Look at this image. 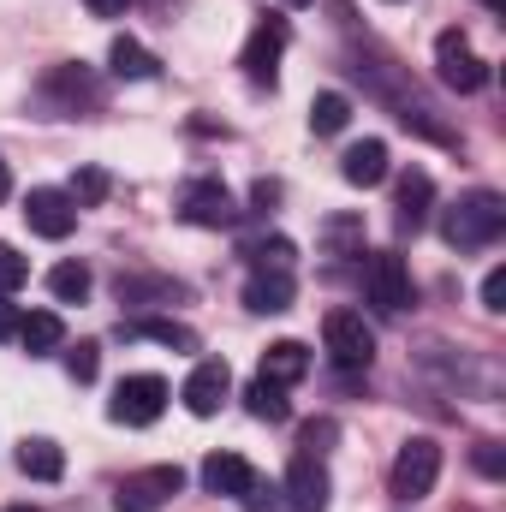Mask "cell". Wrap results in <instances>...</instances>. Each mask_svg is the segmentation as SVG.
Instances as JSON below:
<instances>
[{"label":"cell","mask_w":506,"mask_h":512,"mask_svg":"<svg viewBox=\"0 0 506 512\" xmlns=\"http://www.w3.org/2000/svg\"><path fill=\"white\" fill-rule=\"evenodd\" d=\"M441 233H447L453 251H483V245H495L506 233V203L495 191H471V197H459V203L447 209Z\"/></svg>","instance_id":"cell-1"},{"label":"cell","mask_w":506,"mask_h":512,"mask_svg":"<svg viewBox=\"0 0 506 512\" xmlns=\"http://www.w3.org/2000/svg\"><path fill=\"white\" fill-rule=\"evenodd\" d=\"M441 477V447L429 435H411L399 453H393V471H387V495L393 501H423Z\"/></svg>","instance_id":"cell-2"},{"label":"cell","mask_w":506,"mask_h":512,"mask_svg":"<svg viewBox=\"0 0 506 512\" xmlns=\"http://www.w3.org/2000/svg\"><path fill=\"white\" fill-rule=\"evenodd\" d=\"M322 346L340 370H370L376 358V328L358 316V310H328L322 316Z\"/></svg>","instance_id":"cell-3"},{"label":"cell","mask_w":506,"mask_h":512,"mask_svg":"<svg viewBox=\"0 0 506 512\" xmlns=\"http://www.w3.org/2000/svg\"><path fill=\"white\" fill-rule=\"evenodd\" d=\"M435 78H441L447 90H459V96H477V90L489 84V66L477 60V48H471L459 30H441V36H435Z\"/></svg>","instance_id":"cell-4"},{"label":"cell","mask_w":506,"mask_h":512,"mask_svg":"<svg viewBox=\"0 0 506 512\" xmlns=\"http://www.w3.org/2000/svg\"><path fill=\"white\" fill-rule=\"evenodd\" d=\"M185 489V471L179 465H149V471H131L120 477V489H114V507L120 512H161L173 495Z\"/></svg>","instance_id":"cell-5"},{"label":"cell","mask_w":506,"mask_h":512,"mask_svg":"<svg viewBox=\"0 0 506 512\" xmlns=\"http://www.w3.org/2000/svg\"><path fill=\"white\" fill-rule=\"evenodd\" d=\"M364 298L376 304L381 316H399L411 304V268L399 251H376L364 262Z\"/></svg>","instance_id":"cell-6"},{"label":"cell","mask_w":506,"mask_h":512,"mask_svg":"<svg viewBox=\"0 0 506 512\" xmlns=\"http://www.w3.org/2000/svg\"><path fill=\"white\" fill-rule=\"evenodd\" d=\"M161 411H167V382L161 376H126L114 387V405H108V417L126 423V429H149Z\"/></svg>","instance_id":"cell-7"},{"label":"cell","mask_w":506,"mask_h":512,"mask_svg":"<svg viewBox=\"0 0 506 512\" xmlns=\"http://www.w3.org/2000/svg\"><path fill=\"white\" fill-rule=\"evenodd\" d=\"M179 221H185V227H233V221H239L233 191H227L221 179H197V185H185V197H179Z\"/></svg>","instance_id":"cell-8"},{"label":"cell","mask_w":506,"mask_h":512,"mask_svg":"<svg viewBox=\"0 0 506 512\" xmlns=\"http://www.w3.org/2000/svg\"><path fill=\"white\" fill-rule=\"evenodd\" d=\"M24 221H30L36 239H66V233L78 227V203H72L66 191H54V185H36V191L24 197Z\"/></svg>","instance_id":"cell-9"},{"label":"cell","mask_w":506,"mask_h":512,"mask_svg":"<svg viewBox=\"0 0 506 512\" xmlns=\"http://www.w3.org/2000/svg\"><path fill=\"white\" fill-rule=\"evenodd\" d=\"M286 42H292L286 18H262V24H256L251 42H245V78H251V84H274V72H280V54H286Z\"/></svg>","instance_id":"cell-10"},{"label":"cell","mask_w":506,"mask_h":512,"mask_svg":"<svg viewBox=\"0 0 506 512\" xmlns=\"http://www.w3.org/2000/svg\"><path fill=\"white\" fill-rule=\"evenodd\" d=\"M227 387H233V370H227L221 358H203V364L185 376L179 399H185V411H191V417H215V411H221V399H227Z\"/></svg>","instance_id":"cell-11"},{"label":"cell","mask_w":506,"mask_h":512,"mask_svg":"<svg viewBox=\"0 0 506 512\" xmlns=\"http://www.w3.org/2000/svg\"><path fill=\"white\" fill-rule=\"evenodd\" d=\"M286 495H292L298 512H322L328 507V465H322L316 453H298V459L286 465Z\"/></svg>","instance_id":"cell-12"},{"label":"cell","mask_w":506,"mask_h":512,"mask_svg":"<svg viewBox=\"0 0 506 512\" xmlns=\"http://www.w3.org/2000/svg\"><path fill=\"white\" fill-rule=\"evenodd\" d=\"M292 274L286 268H256L251 280H245V304H251L256 316H280V310H292Z\"/></svg>","instance_id":"cell-13"},{"label":"cell","mask_w":506,"mask_h":512,"mask_svg":"<svg viewBox=\"0 0 506 512\" xmlns=\"http://www.w3.org/2000/svg\"><path fill=\"white\" fill-rule=\"evenodd\" d=\"M340 179H346V185H358V191L381 185V179H387V143H381V137L352 143V149L340 155Z\"/></svg>","instance_id":"cell-14"},{"label":"cell","mask_w":506,"mask_h":512,"mask_svg":"<svg viewBox=\"0 0 506 512\" xmlns=\"http://www.w3.org/2000/svg\"><path fill=\"white\" fill-rule=\"evenodd\" d=\"M429 203H435V179L423 173V167H411V173H399V185H393V209H399V227H423V215H429Z\"/></svg>","instance_id":"cell-15"},{"label":"cell","mask_w":506,"mask_h":512,"mask_svg":"<svg viewBox=\"0 0 506 512\" xmlns=\"http://www.w3.org/2000/svg\"><path fill=\"white\" fill-rule=\"evenodd\" d=\"M197 477H203V489H209V495H245V489L256 483V471L239 459V453H209Z\"/></svg>","instance_id":"cell-16"},{"label":"cell","mask_w":506,"mask_h":512,"mask_svg":"<svg viewBox=\"0 0 506 512\" xmlns=\"http://www.w3.org/2000/svg\"><path fill=\"white\" fill-rule=\"evenodd\" d=\"M262 376L280 382V387L304 382V376H310V346H304V340H274V346L262 352Z\"/></svg>","instance_id":"cell-17"},{"label":"cell","mask_w":506,"mask_h":512,"mask_svg":"<svg viewBox=\"0 0 506 512\" xmlns=\"http://www.w3.org/2000/svg\"><path fill=\"white\" fill-rule=\"evenodd\" d=\"M18 471H24V477H36V483H60V471H66V453H60V441H48V435H30V441L18 447Z\"/></svg>","instance_id":"cell-18"},{"label":"cell","mask_w":506,"mask_h":512,"mask_svg":"<svg viewBox=\"0 0 506 512\" xmlns=\"http://www.w3.org/2000/svg\"><path fill=\"white\" fill-rule=\"evenodd\" d=\"M60 340H66V322H60L54 310H30V316L18 322V346H24L30 358H48Z\"/></svg>","instance_id":"cell-19"},{"label":"cell","mask_w":506,"mask_h":512,"mask_svg":"<svg viewBox=\"0 0 506 512\" xmlns=\"http://www.w3.org/2000/svg\"><path fill=\"white\" fill-rule=\"evenodd\" d=\"M126 340H155V346H173V352H197V334L185 322H167V316H137V322H126Z\"/></svg>","instance_id":"cell-20"},{"label":"cell","mask_w":506,"mask_h":512,"mask_svg":"<svg viewBox=\"0 0 506 512\" xmlns=\"http://www.w3.org/2000/svg\"><path fill=\"white\" fill-rule=\"evenodd\" d=\"M108 66H114V78H155L161 72V60L143 48V42H131V36H114V48H108Z\"/></svg>","instance_id":"cell-21"},{"label":"cell","mask_w":506,"mask_h":512,"mask_svg":"<svg viewBox=\"0 0 506 512\" xmlns=\"http://www.w3.org/2000/svg\"><path fill=\"white\" fill-rule=\"evenodd\" d=\"M245 411H251L256 423H286V417H292V405H286V387L268 382V376H256V382L245 387Z\"/></svg>","instance_id":"cell-22"},{"label":"cell","mask_w":506,"mask_h":512,"mask_svg":"<svg viewBox=\"0 0 506 512\" xmlns=\"http://www.w3.org/2000/svg\"><path fill=\"white\" fill-rule=\"evenodd\" d=\"M346 120H352V102H346L340 90H322V96L310 102V131H316V137H334V131H346Z\"/></svg>","instance_id":"cell-23"},{"label":"cell","mask_w":506,"mask_h":512,"mask_svg":"<svg viewBox=\"0 0 506 512\" xmlns=\"http://www.w3.org/2000/svg\"><path fill=\"white\" fill-rule=\"evenodd\" d=\"M48 292H54L60 304H84V298H90V268H84V262H60V268H48Z\"/></svg>","instance_id":"cell-24"},{"label":"cell","mask_w":506,"mask_h":512,"mask_svg":"<svg viewBox=\"0 0 506 512\" xmlns=\"http://www.w3.org/2000/svg\"><path fill=\"white\" fill-rule=\"evenodd\" d=\"M96 370H102V346H96V340H78V346L66 352V376H72V382H96Z\"/></svg>","instance_id":"cell-25"},{"label":"cell","mask_w":506,"mask_h":512,"mask_svg":"<svg viewBox=\"0 0 506 512\" xmlns=\"http://www.w3.org/2000/svg\"><path fill=\"white\" fill-rule=\"evenodd\" d=\"M66 197H72V203H102V197H108V173H102V167H78V179H72Z\"/></svg>","instance_id":"cell-26"},{"label":"cell","mask_w":506,"mask_h":512,"mask_svg":"<svg viewBox=\"0 0 506 512\" xmlns=\"http://www.w3.org/2000/svg\"><path fill=\"white\" fill-rule=\"evenodd\" d=\"M24 280H30V262L12 251V245H0V292H18Z\"/></svg>","instance_id":"cell-27"},{"label":"cell","mask_w":506,"mask_h":512,"mask_svg":"<svg viewBox=\"0 0 506 512\" xmlns=\"http://www.w3.org/2000/svg\"><path fill=\"white\" fill-rule=\"evenodd\" d=\"M245 256H251L256 268H286V262H292V239H262V245H251Z\"/></svg>","instance_id":"cell-28"},{"label":"cell","mask_w":506,"mask_h":512,"mask_svg":"<svg viewBox=\"0 0 506 512\" xmlns=\"http://www.w3.org/2000/svg\"><path fill=\"white\" fill-rule=\"evenodd\" d=\"M334 435H340V423H334V417H316V423H304V435H298V447H304V453H322V447H328Z\"/></svg>","instance_id":"cell-29"},{"label":"cell","mask_w":506,"mask_h":512,"mask_svg":"<svg viewBox=\"0 0 506 512\" xmlns=\"http://www.w3.org/2000/svg\"><path fill=\"white\" fill-rule=\"evenodd\" d=\"M483 310H506V268L483 274Z\"/></svg>","instance_id":"cell-30"},{"label":"cell","mask_w":506,"mask_h":512,"mask_svg":"<svg viewBox=\"0 0 506 512\" xmlns=\"http://www.w3.org/2000/svg\"><path fill=\"white\" fill-rule=\"evenodd\" d=\"M477 471H483V477H501L506 465H501V447H495V441H483V447H477Z\"/></svg>","instance_id":"cell-31"},{"label":"cell","mask_w":506,"mask_h":512,"mask_svg":"<svg viewBox=\"0 0 506 512\" xmlns=\"http://www.w3.org/2000/svg\"><path fill=\"white\" fill-rule=\"evenodd\" d=\"M239 501H245V512H274V489H262V483H251V489H245Z\"/></svg>","instance_id":"cell-32"},{"label":"cell","mask_w":506,"mask_h":512,"mask_svg":"<svg viewBox=\"0 0 506 512\" xmlns=\"http://www.w3.org/2000/svg\"><path fill=\"white\" fill-rule=\"evenodd\" d=\"M18 322H24V316H18V310L6 304V292H0V340H18Z\"/></svg>","instance_id":"cell-33"},{"label":"cell","mask_w":506,"mask_h":512,"mask_svg":"<svg viewBox=\"0 0 506 512\" xmlns=\"http://www.w3.org/2000/svg\"><path fill=\"white\" fill-rule=\"evenodd\" d=\"M251 203H256V209H274V203H280V185H274V179H256Z\"/></svg>","instance_id":"cell-34"},{"label":"cell","mask_w":506,"mask_h":512,"mask_svg":"<svg viewBox=\"0 0 506 512\" xmlns=\"http://www.w3.org/2000/svg\"><path fill=\"white\" fill-rule=\"evenodd\" d=\"M352 233H358V221H346V215H340V221H328V245H346Z\"/></svg>","instance_id":"cell-35"},{"label":"cell","mask_w":506,"mask_h":512,"mask_svg":"<svg viewBox=\"0 0 506 512\" xmlns=\"http://www.w3.org/2000/svg\"><path fill=\"white\" fill-rule=\"evenodd\" d=\"M84 6H90L96 18H120V12H126L131 0H84Z\"/></svg>","instance_id":"cell-36"},{"label":"cell","mask_w":506,"mask_h":512,"mask_svg":"<svg viewBox=\"0 0 506 512\" xmlns=\"http://www.w3.org/2000/svg\"><path fill=\"white\" fill-rule=\"evenodd\" d=\"M12 197V173H6V161H0V203Z\"/></svg>","instance_id":"cell-37"},{"label":"cell","mask_w":506,"mask_h":512,"mask_svg":"<svg viewBox=\"0 0 506 512\" xmlns=\"http://www.w3.org/2000/svg\"><path fill=\"white\" fill-rule=\"evenodd\" d=\"M483 6H489V12H501V6H506V0H483Z\"/></svg>","instance_id":"cell-38"},{"label":"cell","mask_w":506,"mask_h":512,"mask_svg":"<svg viewBox=\"0 0 506 512\" xmlns=\"http://www.w3.org/2000/svg\"><path fill=\"white\" fill-rule=\"evenodd\" d=\"M286 6H310V0H286Z\"/></svg>","instance_id":"cell-39"},{"label":"cell","mask_w":506,"mask_h":512,"mask_svg":"<svg viewBox=\"0 0 506 512\" xmlns=\"http://www.w3.org/2000/svg\"><path fill=\"white\" fill-rule=\"evenodd\" d=\"M12 512H36V507H12Z\"/></svg>","instance_id":"cell-40"}]
</instances>
